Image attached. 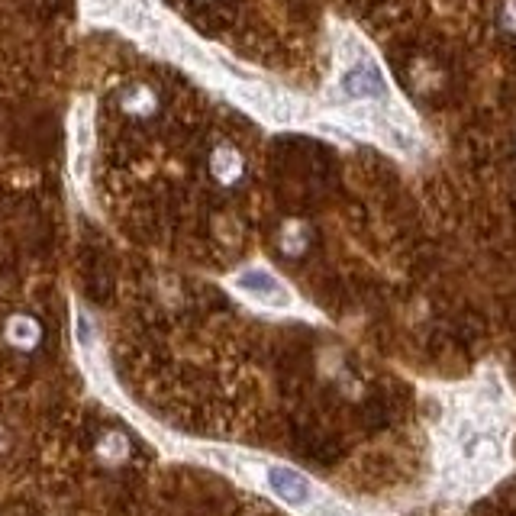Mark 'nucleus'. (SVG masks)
I'll return each mask as SVG.
<instances>
[{"mask_svg":"<svg viewBox=\"0 0 516 516\" xmlns=\"http://www.w3.org/2000/svg\"><path fill=\"white\" fill-rule=\"evenodd\" d=\"M310 239H313V233L304 220H288L278 233V249L288 258H300L310 249Z\"/></svg>","mask_w":516,"mask_h":516,"instance_id":"8","label":"nucleus"},{"mask_svg":"<svg viewBox=\"0 0 516 516\" xmlns=\"http://www.w3.org/2000/svg\"><path fill=\"white\" fill-rule=\"evenodd\" d=\"M0 342H4L13 355H33L42 349V342H46V323L30 310H17L0 326Z\"/></svg>","mask_w":516,"mask_h":516,"instance_id":"2","label":"nucleus"},{"mask_svg":"<svg viewBox=\"0 0 516 516\" xmlns=\"http://www.w3.org/2000/svg\"><path fill=\"white\" fill-rule=\"evenodd\" d=\"M10 449H13V433H10L4 423H0V458H4Z\"/></svg>","mask_w":516,"mask_h":516,"instance_id":"10","label":"nucleus"},{"mask_svg":"<svg viewBox=\"0 0 516 516\" xmlns=\"http://www.w3.org/2000/svg\"><path fill=\"white\" fill-rule=\"evenodd\" d=\"M71 168L75 175L84 178L88 171V159H91V146H94V120H91V110H88V100H81L71 110Z\"/></svg>","mask_w":516,"mask_h":516,"instance_id":"5","label":"nucleus"},{"mask_svg":"<svg viewBox=\"0 0 516 516\" xmlns=\"http://www.w3.org/2000/svg\"><path fill=\"white\" fill-rule=\"evenodd\" d=\"M194 4H200V7H207V4H213V0H194Z\"/></svg>","mask_w":516,"mask_h":516,"instance_id":"12","label":"nucleus"},{"mask_svg":"<svg viewBox=\"0 0 516 516\" xmlns=\"http://www.w3.org/2000/svg\"><path fill=\"white\" fill-rule=\"evenodd\" d=\"M268 487L291 507H304V504H310L313 497H317V494H313V484L307 481V475H300L297 468H288V465H271L268 468Z\"/></svg>","mask_w":516,"mask_h":516,"instance_id":"6","label":"nucleus"},{"mask_svg":"<svg viewBox=\"0 0 516 516\" xmlns=\"http://www.w3.org/2000/svg\"><path fill=\"white\" fill-rule=\"evenodd\" d=\"M246 171H249V162L239 146H233V142L226 139L213 142V149L207 152V175L217 188H226V191L239 188V184L246 181Z\"/></svg>","mask_w":516,"mask_h":516,"instance_id":"3","label":"nucleus"},{"mask_svg":"<svg viewBox=\"0 0 516 516\" xmlns=\"http://www.w3.org/2000/svg\"><path fill=\"white\" fill-rule=\"evenodd\" d=\"M233 288L239 294L252 297L255 304L271 307V310H288L294 304V294H291L288 284H284L271 268H262V265L242 268L239 275L233 278Z\"/></svg>","mask_w":516,"mask_h":516,"instance_id":"1","label":"nucleus"},{"mask_svg":"<svg viewBox=\"0 0 516 516\" xmlns=\"http://www.w3.org/2000/svg\"><path fill=\"white\" fill-rule=\"evenodd\" d=\"M129 452H133V446H129V439L120 433V429H107V433L100 436L97 446H94V455H97L104 465H110V468H117V465L129 462Z\"/></svg>","mask_w":516,"mask_h":516,"instance_id":"7","label":"nucleus"},{"mask_svg":"<svg viewBox=\"0 0 516 516\" xmlns=\"http://www.w3.org/2000/svg\"><path fill=\"white\" fill-rule=\"evenodd\" d=\"M117 110L133 123L155 120L162 110V94L155 91L149 81H129L117 91Z\"/></svg>","mask_w":516,"mask_h":516,"instance_id":"4","label":"nucleus"},{"mask_svg":"<svg viewBox=\"0 0 516 516\" xmlns=\"http://www.w3.org/2000/svg\"><path fill=\"white\" fill-rule=\"evenodd\" d=\"M317 516H352V513L346 507H339V504H326V507H320Z\"/></svg>","mask_w":516,"mask_h":516,"instance_id":"11","label":"nucleus"},{"mask_svg":"<svg viewBox=\"0 0 516 516\" xmlns=\"http://www.w3.org/2000/svg\"><path fill=\"white\" fill-rule=\"evenodd\" d=\"M497 26L507 36L516 39V0H504V4H500V10H497Z\"/></svg>","mask_w":516,"mask_h":516,"instance_id":"9","label":"nucleus"}]
</instances>
